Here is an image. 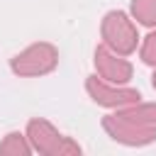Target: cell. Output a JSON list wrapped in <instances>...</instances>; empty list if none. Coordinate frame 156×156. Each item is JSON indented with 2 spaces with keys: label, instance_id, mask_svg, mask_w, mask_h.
Instances as JSON below:
<instances>
[{
  "label": "cell",
  "instance_id": "1",
  "mask_svg": "<svg viewBox=\"0 0 156 156\" xmlns=\"http://www.w3.org/2000/svg\"><path fill=\"white\" fill-rule=\"evenodd\" d=\"M102 124L115 139L134 136V144H146L156 136V105L124 110L115 117H107Z\"/></svg>",
  "mask_w": 156,
  "mask_h": 156
},
{
  "label": "cell",
  "instance_id": "2",
  "mask_svg": "<svg viewBox=\"0 0 156 156\" xmlns=\"http://www.w3.org/2000/svg\"><path fill=\"white\" fill-rule=\"evenodd\" d=\"M102 37L107 41L110 49L119 51V54H132L136 49V29L132 24V20L119 12V10H112L105 15L102 20Z\"/></svg>",
  "mask_w": 156,
  "mask_h": 156
},
{
  "label": "cell",
  "instance_id": "3",
  "mask_svg": "<svg viewBox=\"0 0 156 156\" xmlns=\"http://www.w3.org/2000/svg\"><path fill=\"white\" fill-rule=\"evenodd\" d=\"M56 66V49L51 44H34L20 56L12 58V71L22 76H37L46 73Z\"/></svg>",
  "mask_w": 156,
  "mask_h": 156
},
{
  "label": "cell",
  "instance_id": "4",
  "mask_svg": "<svg viewBox=\"0 0 156 156\" xmlns=\"http://www.w3.org/2000/svg\"><path fill=\"white\" fill-rule=\"evenodd\" d=\"M95 66H98V73L102 78H107L110 83H124L132 76V66L127 61L112 56L105 46H98L95 49Z\"/></svg>",
  "mask_w": 156,
  "mask_h": 156
},
{
  "label": "cell",
  "instance_id": "5",
  "mask_svg": "<svg viewBox=\"0 0 156 156\" xmlns=\"http://www.w3.org/2000/svg\"><path fill=\"white\" fill-rule=\"evenodd\" d=\"M88 90L93 95L95 102L100 105H124V102H139V90H115V88H107L105 83H100L95 76L88 78Z\"/></svg>",
  "mask_w": 156,
  "mask_h": 156
},
{
  "label": "cell",
  "instance_id": "6",
  "mask_svg": "<svg viewBox=\"0 0 156 156\" xmlns=\"http://www.w3.org/2000/svg\"><path fill=\"white\" fill-rule=\"evenodd\" d=\"M132 12L141 24H156V0H132Z\"/></svg>",
  "mask_w": 156,
  "mask_h": 156
},
{
  "label": "cell",
  "instance_id": "7",
  "mask_svg": "<svg viewBox=\"0 0 156 156\" xmlns=\"http://www.w3.org/2000/svg\"><path fill=\"white\" fill-rule=\"evenodd\" d=\"M141 58H144V63L156 66V32L146 37V41H144V46H141Z\"/></svg>",
  "mask_w": 156,
  "mask_h": 156
},
{
  "label": "cell",
  "instance_id": "8",
  "mask_svg": "<svg viewBox=\"0 0 156 156\" xmlns=\"http://www.w3.org/2000/svg\"><path fill=\"white\" fill-rule=\"evenodd\" d=\"M154 88H156V76H154Z\"/></svg>",
  "mask_w": 156,
  "mask_h": 156
}]
</instances>
